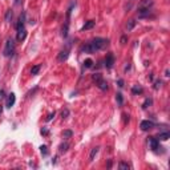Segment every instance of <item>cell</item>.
<instances>
[{"label": "cell", "instance_id": "obj_1", "mask_svg": "<svg viewBox=\"0 0 170 170\" xmlns=\"http://www.w3.org/2000/svg\"><path fill=\"white\" fill-rule=\"evenodd\" d=\"M109 45V40L106 39H102V37H96L93 40L81 47V52L85 53H93L96 51H100V49H104Z\"/></svg>", "mask_w": 170, "mask_h": 170}, {"label": "cell", "instance_id": "obj_2", "mask_svg": "<svg viewBox=\"0 0 170 170\" xmlns=\"http://www.w3.org/2000/svg\"><path fill=\"white\" fill-rule=\"evenodd\" d=\"M13 52H15V41H13V39L11 37V39H8L7 43H5V48H4V51H3V55H4L5 57H9L13 55Z\"/></svg>", "mask_w": 170, "mask_h": 170}, {"label": "cell", "instance_id": "obj_3", "mask_svg": "<svg viewBox=\"0 0 170 170\" xmlns=\"http://www.w3.org/2000/svg\"><path fill=\"white\" fill-rule=\"evenodd\" d=\"M140 128L141 130L146 132V130H150L152 128H154V122L153 121H149V120H144V121L140 124Z\"/></svg>", "mask_w": 170, "mask_h": 170}, {"label": "cell", "instance_id": "obj_4", "mask_svg": "<svg viewBox=\"0 0 170 170\" xmlns=\"http://www.w3.org/2000/svg\"><path fill=\"white\" fill-rule=\"evenodd\" d=\"M113 65H114V56L112 53H108L105 57V67L108 69H110V68H113Z\"/></svg>", "mask_w": 170, "mask_h": 170}, {"label": "cell", "instance_id": "obj_5", "mask_svg": "<svg viewBox=\"0 0 170 170\" xmlns=\"http://www.w3.org/2000/svg\"><path fill=\"white\" fill-rule=\"evenodd\" d=\"M68 56H69V47H65L63 51L60 52V55H59V61H65L67 59H68Z\"/></svg>", "mask_w": 170, "mask_h": 170}, {"label": "cell", "instance_id": "obj_6", "mask_svg": "<svg viewBox=\"0 0 170 170\" xmlns=\"http://www.w3.org/2000/svg\"><path fill=\"white\" fill-rule=\"evenodd\" d=\"M15 101H16V96H15V93H11L8 94V98H7V108H12L13 105H15Z\"/></svg>", "mask_w": 170, "mask_h": 170}, {"label": "cell", "instance_id": "obj_7", "mask_svg": "<svg viewBox=\"0 0 170 170\" xmlns=\"http://www.w3.org/2000/svg\"><path fill=\"white\" fill-rule=\"evenodd\" d=\"M149 144H150V148H152V150H156L158 149V146H159V141H158L157 138H154V137H150L149 138Z\"/></svg>", "mask_w": 170, "mask_h": 170}, {"label": "cell", "instance_id": "obj_8", "mask_svg": "<svg viewBox=\"0 0 170 170\" xmlns=\"http://www.w3.org/2000/svg\"><path fill=\"white\" fill-rule=\"evenodd\" d=\"M96 85H97L101 90H106V89H108V82H106L104 78H100L98 81H96Z\"/></svg>", "mask_w": 170, "mask_h": 170}, {"label": "cell", "instance_id": "obj_9", "mask_svg": "<svg viewBox=\"0 0 170 170\" xmlns=\"http://www.w3.org/2000/svg\"><path fill=\"white\" fill-rule=\"evenodd\" d=\"M27 37V31H25V28H23V29H19L17 31V41H23Z\"/></svg>", "mask_w": 170, "mask_h": 170}, {"label": "cell", "instance_id": "obj_10", "mask_svg": "<svg viewBox=\"0 0 170 170\" xmlns=\"http://www.w3.org/2000/svg\"><path fill=\"white\" fill-rule=\"evenodd\" d=\"M152 5H153V0H142L141 3H140L141 8H149Z\"/></svg>", "mask_w": 170, "mask_h": 170}, {"label": "cell", "instance_id": "obj_11", "mask_svg": "<svg viewBox=\"0 0 170 170\" xmlns=\"http://www.w3.org/2000/svg\"><path fill=\"white\" fill-rule=\"evenodd\" d=\"M94 24H96V23H94L93 20H89V21H86V23H85V24H84V27H82V28H81V31H88V29L93 28V27H94Z\"/></svg>", "mask_w": 170, "mask_h": 170}, {"label": "cell", "instance_id": "obj_12", "mask_svg": "<svg viewBox=\"0 0 170 170\" xmlns=\"http://www.w3.org/2000/svg\"><path fill=\"white\" fill-rule=\"evenodd\" d=\"M169 138H170V133H169V132H165V133L158 134L157 140H158V141H166V140H169Z\"/></svg>", "mask_w": 170, "mask_h": 170}, {"label": "cell", "instance_id": "obj_13", "mask_svg": "<svg viewBox=\"0 0 170 170\" xmlns=\"http://www.w3.org/2000/svg\"><path fill=\"white\" fill-rule=\"evenodd\" d=\"M132 92H133L134 94H140V93H142V92H144V89H142L141 86H137V85H136V86H133V88H132Z\"/></svg>", "mask_w": 170, "mask_h": 170}, {"label": "cell", "instance_id": "obj_14", "mask_svg": "<svg viewBox=\"0 0 170 170\" xmlns=\"http://www.w3.org/2000/svg\"><path fill=\"white\" fill-rule=\"evenodd\" d=\"M40 68H41L40 64L35 65V67H32V69H31V73H32V74H37V73L40 72Z\"/></svg>", "mask_w": 170, "mask_h": 170}, {"label": "cell", "instance_id": "obj_15", "mask_svg": "<svg viewBox=\"0 0 170 170\" xmlns=\"http://www.w3.org/2000/svg\"><path fill=\"white\" fill-rule=\"evenodd\" d=\"M92 65H93V60H92V59H86V60L84 61L85 68H92Z\"/></svg>", "mask_w": 170, "mask_h": 170}, {"label": "cell", "instance_id": "obj_16", "mask_svg": "<svg viewBox=\"0 0 170 170\" xmlns=\"http://www.w3.org/2000/svg\"><path fill=\"white\" fill-rule=\"evenodd\" d=\"M97 153H98V148H94V149H92V153H90V156H89V161H93Z\"/></svg>", "mask_w": 170, "mask_h": 170}, {"label": "cell", "instance_id": "obj_17", "mask_svg": "<svg viewBox=\"0 0 170 170\" xmlns=\"http://www.w3.org/2000/svg\"><path fill=\"white\" fill-rule=\"evenodd\" d=\"M134 25H136V20H129L128 21V24H126V29L130 31V29L134 28Z\"/></svg>", "mask_w": 170, "mask_h": 170}, {"label": "cell", "instance_id": "obj_18", "mask_svg": "<svg viewBox=\"0 0 170 170\" xmlns=\"http://www.w3.org/2000/svg\"><path fill=\"white\" fill-rule=\"evenodd\" d=\"M118 167L121 170H129L130 169V166L126 163V162H120V165H118Z\"/></svg>", "mask_w": 170, "mask_h": 170}, {"label": "cell", "instance_id": "obj_19", "mask_svg": "<svg viewBox=\"0 0 170 170\" xmlns=\"http://www.w3.org/2000/svg\"><path fill=\"white\" fill-rule=\"evenodd\" d=\"M152 98H146L145 100V102H144V104H142V109H146V108H148V106H150L152 105Z\"/></svg>", "mask_w": 170, "mask_h": 170}, {"label": "cell", "instance_id": "obj_20", "mask_svg": "<svg viewBox=\"0 0 170 170\" xmlns=\"http://www.w3.org/2000/svg\"><path fill=\"white\" fill-rule=\"evenodd\" d=\"M116 100H117L118 105H122V104H124V98H122V94H121V93H117V94H116Z\"/></svg>", "mask_w": 170, "mask_h": 170}, {"label": "cell", "instance_id": "obj_21", "mask_svg": "<svg viewBox=\"0 0 170 170\" xmlns=\"http://www.w3.org/2000/svg\"><path fill=\"white\" fill-rule=\"evenodd\" d=\"M72 136H73L72 130H65L64 133H63V137H64V138H71Z\"/></svg>", "mask_w": 170, "mask_h": 170}, {"label": "cell", "instance_id": "obj_22", "mask_svg": "<svg viewBox=\"0 0 170 170\" xmlns=\"http://www.w3.org/2000/svg\"><path fill=\"white\" fill-rule=\"evenodd\" d=\"M11 19H12V11L8 9L7 13H5V21H11Z\"/></svg>", "mask_w": 170, "mask_h": 170}, {"label": "cell", "instance_id": "obj_23", "mask_svg": "<svg viewBox=\"0 0 170 170\" xmlns=\"http://www.w3.org/2000/svg\"><path fill=\"white\" fill-rule=\"evenodd\" d=\"M100 78H102V76H101V74H100V73H94L93 76H92V80H93L94 82H96V81H98V80H100Z\"/></svg>", "mask_w": 170, "mask_h": 170}, {"label": "cell", "instance_id": "obj_24", "mask_svg": "<svg viewBox=\"0 0 170 170\" xmlns=\"http://www.w3.org/2000/svg\"><path fill=\"white\" fill-rule=\"evenodd\" d=\"M17 23H21V24H24L25 23V12H21L20 17H19V21Z\"/></svg>", "mask_w": 170, "mask_h": 170}, {"label": "cell", "instance_id": "obj_25", "mask_svg": "<svg viewBox=\"0 0 170 170\" xmlns=\"http://www.w3.org/2000/svg\"><path fill=\"white\" fill-rule=\"evenodd\" d=\"M67 149H68V144H63V145H60V152L63 153V152H67Z\"/></svg>", "mask_w": 170, "mask_h": 170}, {"label": "cell", "instance_id": "obj_26", "mask_svg": "<svg viewBox=\"0 0 170 170\" xmlns=\"http://www.w3.org/2000/svg\"><path fill=\"white\" fill-rule=\"evenodd\" d=\"M40 150H41V153L44 154V156H47V154H48V150H47V146H45V145L40 146Z\"/></svg>", "mask_w": 170, "mask_h": 170}, {"label": "cell", "instance_id": "obj_27", "mask_svg": "<svg viewBox=\"0 0 170 170\" xmlns=\"http://www.w3.org/2000/svg\"><path fill=\"white\" fill-rule=\"evenodd\" d=\"M161 84H162V81L161 80H157L156 82H154V89H158V88L161 86Z\"/></svg>", "mask_w": 170, "mask_h": 170}, {"label": "cell", "instance_id": "obj_28", "mask_svg": "<svg viewBox=\"0 0 170 170\" xmlns=\"http://www.w3.org/2000/svg\"><path fill=\"white\" fill-rule=\"evenodd\" d=\"M68 114H69V110L64 109V110H63V113H61V116H63V118H67V117H68Z\"/></svg>", "mask_w": 170, "mask_h": 170}, {"label": "cell", "instance_id": "obj_29", "mask_svg": "<svg viewBox=\"0 0 170 170\" xmlns=\"http://www.w3.org/2000/svg\"><path fill=\"white\" fill-rule=\"evenodd\" d=\"M53 117H55V112H53V113H49V114H48V117H47V121H51Z\"/></svg>", "mask_w": 170, "mask_h": 170}, {"label": "cell", "instance_id": "obj_30", "mask_svg": "<svg viewBox=\"0 0 170 170\" xmlns=\"http://www.w3.org/2000/svg\"><path fill=\"white\" fill-rule=\"evenodd\" d=\"M121 44H126V36L121 37Z\"/></svg>", "mask_w": 170, "mask_h": 170}, {"label": "cell", "instance_id": "obj_31", "mask_svg": "<svg viewBox=\"0 0 170 170\" xmlns=\"http://www.w3.org/2000/svg\"><path fill=\"white\" fill-rule=\"evenodd\" d=\"M4 98V90H0V100Z\"/></svg>", "mask_w": 170, "mask_h": 170}, {"label": "cell", "instance_id": "obj_32", "mask_svg": "<svg viewBox=\"0 0 170 170\" xmlns=\"http://www.w3.org/2000/svg\"><path fill=\"white\" fill-rule=\"evenodd\" d=\"M118 86H121V88L124 86V81L122 80H118Z\"/></svg>", "mask_w": 170, "mask_h": 170}, {"label": "cell", "instance_id": "obj_33", "mask_svg": "<svg viewBox=\"0 0 170 170\" xmlns=\"http://www.w3.org/2000/svg\"><path fill=\"white\" fill-rule=\"evenodd\" d=\"M41 134H44V136H45V134H48V130H47V129H41Z\"/></svg>", "mask_w": 170, "mask_h": 170}, {"label": "cell", "instance_id": "obj_34", "mask_svg": "<svg viewBox=\"0 0 170 170\" xmlns=\"http://www.w3.org/2000/svg\"><path fill=\"white\" fill-rule=\"evenodd\" d=\"M1 112H3V106L0 105V114H1Z\"/></svg>", "mask_w": 170, "mask_h": 170}]
</instances>
